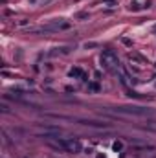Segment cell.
<instances>
[{"instance_id":"6da1fadb","label":"cell","mask_w":156,"mask_h":158,"mask_svg":"<svg viewBox=\"0 0 156 158\" xmlns=\"http://www.w3.org/2000/svg\"><path fill=\"white\" fill-rule=\"evenodd\" d=\"M112 112H117V114H127V116H149L151 110L149 109H143V107H130V105H125V107H116L112 109Z\"/></svg>"},{"instance_id":"7a4b0ae2","label":"cell","mask_w":156,"mask_h":158,"mask_svg":"<svg viewBox=\"0 0 156 158\" xmlns=\"http://www.w3.org/2000/svg\"><path fill=\"white\" fill-rule=\"evenodd\" d=\"M101 64H103V68H105V70L114 72V70H117V66H119V61H117V57H116V53H114V52L105 50V52L101 53Z\"/></svg>"},{"instance_id":"3957f363","label":"cell","mask_w":156,"mask_h":158,"mask_svg":"<svg viewBox=\"0 0 156 158\" xmlns=\"http://www.w3.org/2000/svg\"><path fill=\"white\" fill-rule=\"evenodd\" d=\"M61 147H64V149L70 151V153H79V151L83 149V145L79 143L77 140H66V142H61Z\"/></svg>"},{"instance_id":"277c9868","label":"cell","mask_w":156,"mask_h":158,"mask_svg":"<svg viewBox=\"0 0 156 158\" xmlns=\"http://www.w3.org/2000/svg\"><path fill=\"white\" fill-rule=\"evenodd\" d=\"M70 76H72V77H83L84 74H83L81 68H74V70H70Z\"/></svg>"},{"instance_id":"5b68a950","label":"cell","mask_w":156,"mask_h":158,"mask_svg":"<svg viewBox=\"0 0 156 158\" xmlns=\"http://www.w3.org/2000/svg\"><path fill=\"white\" fill-rule=\"evenodd\" d=\"M112 147H114V151H119V149H121V147H123V145H121V143H119V142H116V143H114V145H112Z\"/></svg>"}]
</instances>
